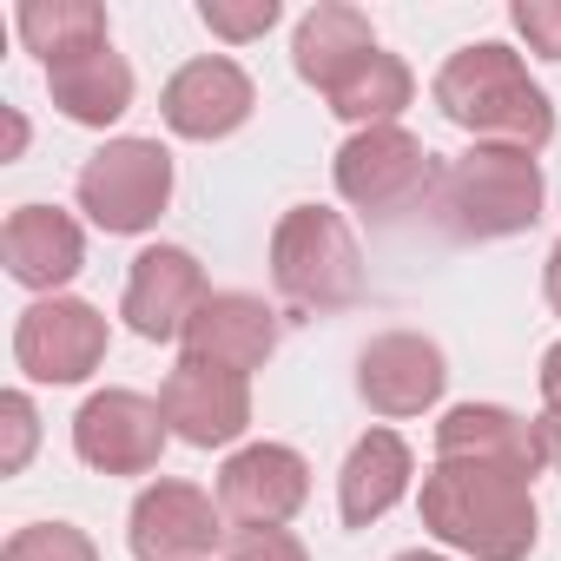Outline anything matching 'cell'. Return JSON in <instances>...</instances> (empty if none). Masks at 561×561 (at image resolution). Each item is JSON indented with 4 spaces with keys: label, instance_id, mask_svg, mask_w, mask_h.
I'll list each match as a JSON object with an SVG mask.
<instances>
[{
    "label": "cell",
    "instance_id": "cell-1",
    "mask_svg": "<svg viewBox=\"0 0 561 561\" xmlns=\"http://www.w3.org/2000/svg\"><path fill=\"white\" fill-rule=\"evenodd\" d=\"M436 106L449 126H462L482 146H508V152H541L554 139V106L548 93L528 80L522 54L502 41H476L462 54L443 60L436 73Z\"/></svg>",
    "mask_w": 561,
    "mask_h": 561
},
{
    "label": "cell",
    "instance_id": "cell-2",
    "mask_svg": "<svg viewBox=\"0 0 561 561\" xmlns=\"http://www.w3.org/2000/svg\"><path fill=\"white\" fill-rule=\"evenodd\" d=\"M423 528L469 561H528L535 495L522 476L489 462H436L423 476Z\"/></svg>",
    "mask_w": 561,
    "mask_h": 561
},
{
    "label": "cell",
    "instance_id": "cell-3",
    "mask_svg": "<svg viewBox=\"0 0 561 561\" xmlns=\"http://www.w3.org/2000/svg\"><path fill=\"white\" fill-rule=\"evenodd\" d=\"M541 165L535 152H508V146H469L462 159L443 165V185L430 198L436 225L462 244H489V238H515L541 218Z\"/></svg>",
    "mask_w": 561,
    "mask_h": 561
},
{
    "label": "cell",
    "instance_id": "cell-4",
    "mask_svg": "<svg viewBox=\"0 0 561 561\" xmlns=\"http://www.w3.org/2000/svg\"><path fill=\"white\" fill-rule=\"evenodd\" d=\"M271 285L298 311H351L364 298V251L331 205H291L271 231Z\"/></svg>",
    "mask_w": 561,
    "mask_h": 561
},
{
    "label": "cell",
    "instance_id": "cell-5",
    "mask_svg": "<svg viewBox=\"0 0 561 561\" xmlns=\"http://www.w3.org/2000/svg\"><path fill=\"white\" fill-rule=\"evenodd\" d=\"M337 192H344V205H357L364 218H377V225H390V218H403V211H416V205H430L436 198V185H443V172H436V152L416 139V133H403V126H370V133H351L344 146H337Z\"/></svg>",
    "mask_w": 561,
    "mask_h": 561
},
{
    "label": "cell",
    "instance_id": "cell-6",
    "mask_svg": "<svg viewBox=\"0 0 561 561\" xmlns=\"http://www.w3.org/2000/svg\"><path fill=\"white\" fill-rule=\"evenodd\" d=\"M172 205V152L159 139H106L87 165H80V211L113 231H152Z\"/></svg>",
    "mask_w": 561,
    "mask_h": 561
},
{
    "label": "cell",
    "instance_id": "cell-7",
    "mask_svg": "<svg viewBox=\"0 0 561 561\" xmlns=\"http://www.w3.org/2000/svg\"><path fill=\"white\" fill-rule=\"evenodd\" d=\"M14 364L34 383H87L106 364V318L87 298H41L14 324Z\"/></svg>",
    "mask_w": 561,
    "mask_h": 561
},
{
    "label": "cell",
    "instance_id": "cell-8",
    "mask_svg": "<svg viewBox=\"0 0 561 561\" xmlns=\"http://www.w3.org/2000/svg\"><path fill=\"white\" fill-rule=\"evenodd\" d=\"M73 449L100 476H152L165 449V410L139 390H100L73 416Z\"/></svg>",
    "mask_w": 561,
    "mask_h": 561
},
{
    "label": "cell",
    "instance_id": "cell-9",
    "mask_svg": "<svg viewBox=\"0 0 561 561\" xmlns=\"http://www.w3.org/2000/svg\"><path fill=\"white\" fill-rule=\"evenodd\" d=\"M311 495V462L291 443H251L218 469V508L238 528H285Z\"/></svg>",
    "mask_w": 561,
    "mask_h": 561
},
{
    "label": "cell",
    "instance_id": "cell-10",
    "mask_svg": "<svg viewBox=\"0 0 561 561\" xmlns=\"http://www.w3.org/2000/svg\"><path fill=\"white\" fill-rule=\"evenodd\" d=\"M159 410H165V430L192 449H225L244 436L251 423V383L238 370H218V364H192L179 357L172 377L159 383Z\"/></svg>",
    "mask_w": 561,
    "mask_h": 561
},
{
    "label": "cell",
    "instance_id": "cell-11",
    "mask_svg": "<svg viewBox=\"0 0 561 561\" xmlns=\"http://www.w3.org/2000/svg\"><path fill=\"white\" fill-rule=\"evenodd\" d=\"M126 541L139 561H205L225 541V508L198 482H152L126 515Z\"/></svg>",
    "mask_w": 561,
    "mask_h": 561
},
{
    "label": "cell",
    "instance_id": "cell-12",
    "mask_svg": "<svg viewBox=\"0 0 561 561\" xmlns=\"http://www.w3.org/2000/svg\"><path fill=\"white\" fill-rule=\"evenodd\" d=\"M205 298H211V291H205L198 257L179 251V244H152V251H139L133 271H126L119 318H126L133 337H146V344H172V337H185V324H192V311H198Z\"/></svg>",
    "mask_w": 561,
    "mask_h": 561
},
{
    "label": "cell",
    "instance_id": "cell-13",
    "mask_svg": "<svg viewBox=\"0 0 561 561\" xmlns=\"http://www.w3.org/2000/svg\"><path fill=\"white\" fill-rule=\"evenodd\" d=\"M251 106H257V87H251V73L238 67V60H225V54H211V60H185L172 80H165V93H159V113H165V126L179 133V139H231L244 119H251Z\"/></svg>",
    "mask_w": 561,
    "mask_h": 561
},
{
    "label": "cell",
    "instance_id": "cell-14",
    "mask_svg": "<svg viewBox=\"0 0 561 561\" xmlns=\"http://www.w3.org/2000/svg\"><path fill=\"white\" fill-rule=\"evenodd\" d=\"M449 383V364H443V344L416 337V331H383L364 344L357 357V397L377 410V416H423Z\"/></svg>",
    "mask_w": 561,
    "mask_h": 561
},
{
    "label": "cell",
    "instance_id": "cell-15",
    "mask_svg": "<svg viewBox=\"0 0 561 561\" xmlns=\"http://www.w3.org/2000/svg\"><path fill=\"white\" fill-rule=\"evenodd\" d=\"M436 462H489V469L535 482L548 469V436H541V423H528L502 403H456L436 423Z\"/></svg>",
    "mask_w": 561,
    "mask_h": 561
},
{
    "label": "cell",
    "instance_id": "cell-16",
    "mask_svg": "<svg viewBox=\"0 0 561 561\" xmlns=\"http://www.w3.org/2000/svg\"><path fill=\"white\" fill-rule=\"evenodd\" d=\"M179 344H185L192 364H218V370L251 377V370H264V357L277 351V311H271L264 298H251V291H211V298L192 311V324H185Z\"/></svg>",
    "mask_w": 561,
    "mask_h": 561
},
{
    "label": "cell",
    "instance_id": "cell-17",
    "mask_svg": "<svg viewBox=\"0 0 561 561\" xmlns=\"http://www.w3.org/2000/svg\"><path fill=\"white\" fill-rule=\"evenodd\" d=\"M0 257H8V277L27 291H60L67 277H80L87 264V238L67 211L54 205H21L0 225Z\"/></svg>",
    "mask_w": 561,
    "mask_h": 561
},
{
    "label": "cell",
    "instance_id": "cell-18",
    "mask_svg": "<svg viewBox=\"0 0 561 561\" xmlns=\"http://www.w3.org/2000/svg\"><path fill=\"white\" fill-rule=\"evenodd\" d=\"M410 476H416V462H410V443H403L397 430L357 436V449L344 456V476H337V508H344V522H351V528H370L377 515H390V508L410 495Z\"/></svg>",
    "mask_w": 561,
    "mask_h": 561
},
{
    "label": "cell",
    "instance_id": "cell-19",
    "mask_svg": "<svg viewBox=\"0 0 561 561\" xmlns=\"http://www.w3.org/2000/svg\"><path fill=\"white\" fill-rule=\"evenodd\" d=\"M47 93H54V106L73 119V126H113L126 106H133V67L113 54V41L106 47H93V54H73V60H60V67H47Z\"/></svg>",
    "mask_w": 561,
    "mask_h": 561
},
{
    "label": "cell",
    "instance_id": "cell-20",
    "mask_svg": "<svg viewBox=\"0 0 561 561\" xmlns=\"http://www.w3.org/2000/svg\"><path fill=\"white\" fill-rule=\"evenodd\" d=\"M370 47H377V34H370V21L357 8H344V0H318V8L298 21L291 60H298V80H311L318 93H331Z\"/></svg>",
    "mask_w": 561,
    "mask_h": 561
},
{
    "label": "cell",
    "instance_id": "cell-21",
    "mask_svg": "<svg viewBox=\"0 0 561 561\" xmlns=\"http://www.w3.org/2000/svg\"><path fill=\"white\" fill-rule=\"evenodd\" d=\"M410 93H416V80H410V67L397 60V54H383V47H370L324 100H331V113L337 119H351L357 133H370V126H397V113L410 106Z\"/></svg>",
    "mask_w": 561,
    "mask_h": 561
},
{
    "label": "cell",
    "instance_id": "cell-22",
    "mask_svg": "<svg viewBox=\"0 0 561 561\" xmlns=\"http://www.w3.org/2000/svg\"><path fill=\"white\" fill-rule=\"evenodd\" d=\"M14 27H21L27 54H41L47 67L106 47V8L100 0H27V8L14 14Z\"/></svg>",
    "mask_w": 561,
    "mask_h": 561
},
{
    "label": "cell",
    "instance_id": "cell-23",
    "mask_svg": "<svg viewBox=\"0 0 561 561\" xmlns=\"http://www.w3.org/2000/svg\"><path fill=\"white\" fill-rule=\"evenodd\" d=\"M0 561H100V548L73 522H34L0 548Z\"/></svg>",
    "mask_w": 561,
    "mask_h": 561
},
{
    "label": "cell",
    "instance_id": "cell-24",
    "mask_svg": "<svg viewBox=\"0 0 561 561\" xmlns=\"http://www.w3.org/2000/svg\"><path fill=\"white\" fill-rule=\"evenodd\" d=\"M198 21L218 34V41H257V34H271L277 27V0H205L198 8Z\"/></svg>",
    "mask_w": 561,
    "mask_h": 561
},
{
    "label": "cell",
    "instance_id": "cell-25",
    "mask_svg": "<svg viewBox=\"0 0 561 561\" xmlns=\"http://www.w3.org/2000/svg\"><path fill=\"white\" fill-rule=\"evenodd\" d=\"M508 21H515V34L528 41V54L561 60V0H515Z\"/></svg>",
    "mask_w": 561,
    "mask_h": 561
},
{
    "label": "cell",
    "instance_id": "cell-26",
    "mask_svg": "<svg viewBox=\"0 0 561 561\" xmlns=\"http://www.w3.org/2000/svg\"><path fill=\"white\" fill-rule=\"evenodd\" d=\"M0 416H8V456H0V469L21 476V469H27V456H34L41 416H34V403H27V390H8V397H0Z\"/></svg>",
    "mask_w": 561,
    "mask_h": 561
},
{
    "label": "cell",
    "instance_id": "cell-27",
    "mask_svg": "<svg viewBox=\"0 0 561 561\" xmlns=\"http://www.w3.org/2000/svg\"><path fill=\"white\" fill-rule=\"evenodd\" d=\"M225 561H311L291 528H238Z\"/></svg>",
    "mask_w": 561,
    "mask_h": 561
},
{
    "label": "cell",
    "instance_id": "cell-28",
    "mask_svg": "<svg viewBox=\"0 0 561 561\" xmlns=\"http://www.w3.org/2000/svg\"><path fill=\"white\" fill-rule=\"evenodd\" d=\"M541 410H561V344L541 351Z\"/></svg>",
    "mask_w": 561,
    "mask_h": 561
},
{
    "label": "cell",
    "instance_id": "cell-29",
    "mask_svg": "<svg viewBox=\"0 0 561 561\" xmlns=\"http://www.w3.org/2000/svg\"><path fill=\"white\" fill-rule=\"evenodd\" d=\"M541 291H548V305H554V318H561V244H554L548 264H541Z\"/></svg>",
    "mask_w": 561,
    "mask_h": 561
},
{
    "label": "cell",
    "instance_id": "cell-30",
    "mask_svg": "<svg viewBox=\"0 0 561 561\" xmlns=\"http://www.w3.org/2000/svg\"><path fill=\"white\" fill-rule=\"evenodd\" d=\"M535 423H541V436H548V462L561 469V410H541Z\"/></svg>",
    "mask_w": 561,
    "mask_h": 561
},
{
    "label": "cell",
    "instance_id": "cell-31",
    "mask_svg": "<svg viewBox=\"0 0 561 561\" xmlns=\"http://www.w3.org/2000/svg\"><path fill=\"white\" fill-rule=\"evenodd\" d=\"M397 561H449V554H423V548H410V554H397Z\"/></svg>",
    "mask_w": 561,
    "mask_h": 561
}]
</instances>
